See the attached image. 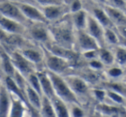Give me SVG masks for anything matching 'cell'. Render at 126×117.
Returning <instances> with one entry per match:
<instances>
[{
	"mask_svg": "<svg viewBox=\"0 0 126 117\" xmlns=\"http://www.w3.org/2000/svg\"><path fill=\"white\" fill-rule=\"evenodd\" d=\"M47 51L52 52L54 55H57L61 58H63L65 60H68L69 62H74L77 60L78 55L76 52H74L72 49H67L65 47H62L58 45H50L47 48Z\"/></svg>",
	"mask_w": 126,
	"mask_h": 117,
	"instance_id": "15",
	"label": "cell"
},
{
	"mask_svg": "<svg viewBox=\"0 0 126 117\" xmlns=\"http://www.w3.org/2000/svg\"><path fill=\"white\" fill-rule=\"evenodd\" d=\"M87 13L83 10L72 14V23L74 28L77 30L86 29V23H87Z\"/></svg>",
	"mask_w": 126,
	"mask_h": 117,
	"instance_id": "22",
	"label": "cell"
},
{
	"mask_svg": "<svg viewBox=\"0 0 126 117\" xmlns=\"http://www.w3.org/2000/svg\"><path fill=\"white\" fill-rule=\"evenodd\" d=\"M69 8L63 4H53L42 7V13L47 21H57L65 16Z\"/></svg>",
	"mask_w": 126,
	"mask_h": 117,
	"instance_id": "9",
	"label": "cell"
},
{
	"mask_svg": "<svg viewBox=\"0 0 126 117\" xmlns=\"http://www.w3.org/2000/svg\"><path fill=\"white\" fill-rule=\"evenodd\" d=\"M4 84H5L4 86H5V88L7 89V91H9V93H11L13 96L18 97L19 99H21L22 101H23L26 103L25 94L20 90V88L18 87V85L16 84V83L15 82L13 78L6 76L5 79H4Z\"/></svg>",
	"mask_w": 126,
	"mask_h": 117,
	"instance_id": "19",
	"label": "cell"
},
{
	"mask_svg": "<svg viewBox=\"0 0 126 117\" xmlns=\"http://www.w3.org/2000/svg\"><path fill=\"white\" fill-rule=\"evenodd\" d=\"M104 87L105 90H110L114 92L118 93L126 100V83L125 82H109L104 84Z\"/></svg>",
	"mask_w": 126,
	"mask_h": 117,
	"instance_id": "26",
	"label": "cell"
},
{
	"mask_svg": "<svg viewBox=\"0 0 126 117\" xmlns=\"http://www.w3.org/2000/svg\"><path fill=\"white\" fill-rule=\"evenodd\" d=\"M97 1L99 3H102V4H106L107 2V0H97Z\"/></svg>",
	"mask_w": 126,
	"mask_h": 117,
	"instance_id": "42",
	"label": "cell"
},
{
	"mask_svg": "<svg viewBox=\"0 0 126 117\" xmlns=\"http://www.w3.org/2000/svg\"><path fill=\"white\" fill-rule=\"evenodd\" d=\"M71 117H85V112L79 105L74 104L71 108Z\"/></svg>",
	"mask_w": 126,
	"mask_h": 117,
	"instance_id": "35",
	"label": "cell"
},
{
	"mask_svg": "<svg viewBox=\"0 0 126 117\" xmlns=\"http://www.w3.org/2000/svg\"><path fill=\"white\" fill-rule=\"evenodd\" d=\"M48 31L55 40L56 45L73 50L75 39L73 31L72 21L61 22L48 27Z\"/></svg>",
	"mask_w": 126,
	"mask_h": 117,
	"instance_id": "1",
	"label": "cell"
},
{
	"mask_svg": "<svg viewBox=\"0 0 126 117\" xmlns=\"http://www.w3.org/2000/svg\"><path fill=\"white\" fill-rule=\"evenodd\" d=\"M0 32H1V28H0Z\"/></svg>",
	"mask_w": 126,
	"mask_h": 117,
	"instance_id": "45",
	"label": "cell"
},
{
	"mask_svg": "<svg viewBox=\"0 0 126 117\" xmlns=\"http://www.w3.org/2000/svg\"><path fill=\"white\" fill-rule=\"evenodd\" d=\"M124 82H125V83H126V76L124 77Z\"/></svg>",
	"mask_w": 126,
	"mask_h": 117,
	"instance_id": "43",
	"label": "cell"
},
{
	"mask_svg": "<svg viewBox=\"0 0 126 117\" xmlns=\"http://www.w3.org/2000/svg\"><path fill=\"white\" fill-rule=\"evenodd\" d=\"M11 60L13 63L15 69L18 72L22 74L23 77H27L30 74L33 73V66H32V63H30L27 59H25L21 52H15L11 54Z\"/></svg>",
	"mask_w": 126,
	"mask_h": 117,
	"instance_id": "7",
	"label": "cell"
},
{
	"mask_svg": "<svg viewBox=\"0 0 126 117\" xmlns=\"http://www.w3.org/2000/svg\"><path fill=\"white\" fill-rule=\"evenodd\" d=\"M117 34H118L119 36L126 39V26L117 27Z\"/></svg>",
	"mask_w": 126,
	"mask_h": 117,
	"instance_id": "41",
	"label": "cell"
},
{
	"mask_svg": "<svg viewBox=\"0 0 126 117\" xmlns=\"http://www.w3.org/2000/svg\"><path fill=\"white\" fill-rule=\"evenodd\" d=\"M0 28L10 35H21L25 31V27L23 24L5 17L1 14H0Z\"/></svg>",
	"mask_w": 126,
	"mask_h": 117,
	"instance_id": "10",
	"label": "cell"
},
{
	"mask_svg": "<svg viewBox=\"0 0 126 117\" xmlns=\"http://www.w3.org/2000/svg\"><path fill=\"white\" fill-rule=\"evenodd\" d=\"M45 62L49 72L59 74V75L66 72L71 65L68 60L57 55H54L47 50H45Z\"/></svg>",
	"mask_w": 126,
	"mask_h": 117,
	"instance_id": "3",
	"label": "cell"
},
{
	"mask_svg": "<svg viewBox=\"0 0 126 117\" xmlns=\"http://www.w3.org/2000/svg\"><path fill=\"white\" fill-rule=\"evenodd\" d=\"M50 101L52 103L53 106H54L56 117H71V115L69 113L68 108H67L66 103L61 101L56 96L54 98H52Z\"/></svg>",
	"mask_w": 126,
	"mask_h": 117,
	"instance_id": "21",
	"label": "cell"
},
{
	"mask_svg": "<svg viewBox=\"0 0 126 117\" xmlns=\"http://www.w3.org/2000/svg\"><path fill=\"white\" fill-rule=\"evenodd\" d=\"M39 113L41 117H56L55 111L50 99L45 96H42V104Z\"/></svg>",
	"mask_w": 126,
	"mask_h": 117,
	"instance_id": "23",
	"label": "cell"
},
{
	"mask_svg": "<svg viewBox=\"0 0 126 117\" xmlns=\"http://www.w3.org/2000/svg\"><path fill=\"white\" fill-rule=\"evenodd\" d=\"M11 107V95L5 86H0V117H8Z\"/></svg>",
	"mask_w": 126,
	"mask_h": 117,
	"instance_id": "17",
	"label": "cell"
},
{
	"mask_svg": "<svg viewBox=\"0 0 126 117\" xmlns=\"http://www.w3.org/2000/svg\"><path fill=\"white\" fill-rule=\"evenodd\" d=\"M77 43L82 52L100 48L98 42L86 30H77Z\"/></svg>",
	"mask_w": 126,
	"mask_h": 117,
	"instance_id": "8",
	"label": "cell"
},
{
	"mask_svg": "<svg viewBox=\"0 0 126 117\" xmlns=\"http://www.w3.org/2000/svg\"><path fill=\"white\" fill-rule=\"evenodd\" d=\"M115 61L119 65H126V48L122 46L117 47L115 50L114 53Z\"/></svg>",
	"mask_w": 126,
	"mask_h": 117,
	"instance_id": "30",
	"label": "cell"
},
{
	"mask_svg": "<svg viewBox=\"0 0 126 117\" xmlns=\"http://www.w3.org/2000/svg\"><path fill=\"white\" fill-rule=\"evenodd\" d=\"M37 2L42 6L53 5V4H61V3L58 0H36Z\"/></svg>",
	"mask_w": 126,
	"mask_h": 117,
	"instance_id": "40",
	"label": "cell"
},
{
	"mask_svg": "<svg viewBox=\"0 0 126 117\" xmlns=\"http://www.w3.org/2000/svg\"><path fill=\"white\" fill-rule=\"evenodd\" d=\"M98 58L104 65H111L115 61L114 54L105 47H100L98 49Z\"/></svg>",
	"mask_w": 126,
	"mask_h": 117,
	"instance_id": "28",
	"label": "cell"
},
{
	"mask_svg": "<svg viewBox=\"0 0 126 117\" xmlns=\"http://www.w3.org/2000/svg\"><path fill=\"white\" fill-rule=\"evenodd\" d=\"M25 97L34 109H36L37 111L40 110L42 96H40L36 91H34L29 84H27L26 89H25Z\"/></svg>",
	"mask_w": 126,
	"mask_h": 117,
	"instance_id": "18",
	"label": "cell"
},
{
	"mask_svg": "<svg viewBox=\"0 0 126 117\" xmlns=\"http://www.w3.org/2000/svg\"><path fill=\"white\" fill-rule=\"evenodd\" d=\"M93 96L97 99V101L102 103L106 97V91H105V89H95L93 90Z\"/></svg>",
	"mask_w": 126,
	"mask_h": 117,
	"instance_id": "36",
	"label": "cell"
},
{
	"mask_svg": "<svg viewBox=\"0 0 126 117\" xmlns=\"http://www.w3.org/2000/svg\"><path fill=\"white\" fill-rule=\"evenodd\" d=\"M21 53L25 59L32 64H39L42 61L43 55L42 52L33 48H25L21 51Z\"/></svg>",
	"mask_w": 126,
	"mask_h": 117,
	"instance_id": "24",
	"label": "cell"
},
{
	"mask_svg": "<svg viewBox=\"0 0 126 117\" xmlns=\"http://www.w3.org/2000/svg\"><path fill=\"white\" fill-rule=\"evenodd\" d=\"M104 11L109 16L114 27L126 26V14L123 11L112 8L109 5H105Z\"/></svg>",
	"mask_w": 126,
	"mask_h": 117,
	"instance_id": "12",
	"label": "cell"
},
{
	"mask_svg": "<svg viewBox=\"0 0 126 117\" xmlns=\"http://www.w3.org/2000/svg\"><path fill=\"white\" fill-rule=\"evenodd\" d=\"M105 91H106V96L110 98L113 103H117V104H124L125 103L126 100L118 93L114 92V91H110V90H105Z\"/></svg>",
	"mask_w": 126,
	"mask_h": 117,
	"instance_id": "32",
	"label": "cell"
},
{
	"mask_svg": "<svg viewBox=\"0 0 126 117\" xmlns=\"http://www.w3.org/2000/svg\"><path fill=\"white\" fill-rule=\"evenodd\" d=\"M97 108L100 113L103 115H107V116L110 117H119L121 115V110L119 108L115 106H111V105L105 104V103H99Z\"/></svg>",
	"mask_w": 126,
	"mask_h": 117,
	"instance_id": "27",
	"label": "cell"
},
{
	"mask_svg": "<svg viewBox=\"0 0 126 117\" xmlns=\"http://www.w3.org/2000/svg\"><path fill=\"white\" fill-rule=\"evenodd\" d=\"M47 72L52 82L55 96L66 103H71L72 105H79L77 96L73 92L64 78H62L59 74L54 73L49 71H47Z\"/></svg>",
	"mask_w": 126,
	"mask_h": 117,
	"instance_id": "2",
	"label": "cell"
},
{
	"mask_svg": "<svg viewBox=\"0 0 126 117\" xmlns=\"http://www.w3.org/2000/svg\"><path fill=\"white\" fill-rule=\"evenodd\" d=\"M0 14L23 25L28 21L15 3L5 2V1L0 3Z\"/></svg>",
	"mask_w": 126,
	"mask_h": 117,
	"instance_id": "4",
	"label": "cell"
},
{
	"mask_svg": "<svg viewBox=\"0 0 126 117\" xmlns=\"http://www.w3.org/2000/svg\"><path fill=\"white\" fill-rule=\"evenodd\" d=\"M24 102L15 96H11V107L8 117H24Z\"/></svg>",
	"mask_w": 126,
	"mask_h": 117,
	"instance_id": "16",
	"label": "cell"
},
{
	"mask_svg": "<svg viewBox=\"0 0 126 117\" xmlns=\"http://www.w3.org/2000/svg\"><path fill=\"white\" fill-rule=\"evenodd\" d=\"M82 10V4H81L80 0H73L70 3V6H69V11H71L72 14L76 13L78 11Z\"/></svg>",
	"mask_w": 126,
	"mask_h": 117,
	"instance_id": "37",
	"label": "cell"
},
{
	"mask_svg": "<svg viewBox=\"0 0 126 117\" xmlns=\"http://www.w3.org/2000/svg\"><path fill=\"white\" fill-rule=\"evenodd\" d=\"M28 84L34 91H36L40 96H43L42 88H41L40 81H39V78L36 75V72H33L28 76Z\"/></svg>",
	"mask_w": 126,
	"mask_h": 117,
	"instance_id": "29",
	"label": "cell"
},
{
	"mask_svg": "<svg viewBox=\"0 0 126 117\" xmlns=\"http://www.w3.org/2000/svg\"><path fill=\"white\" fill-rule=\"evenodd\" d=\"M88 65H89L90 68H91L92 70H93V71L102 70V69L104 68V66H105V65H103V63H102L99 60H98V59H96V60H90L89 63H88Z\"/></svg>",
	"mask_w": 126,
	"mask_h": 117,
	"instance_id": "38",
	"label": "cell"
},
{
	"mask_svg": "<svg viewBox=\"0 0 126 117\" xmlns=\"http://www.w3.org/2000/svg\"><path fill=\"white\" fill-rule=\"evenodd\" d=\"M85 30L96 40L99 47H104L105 43V28L98 23V21L93 16H87V23H86V27Z\"/></svg>",
	"mask_w": 126,
	"mask_h": 117,
	"instance_id": "5",
	"label": "cell"
},
{
	"mask_svg": "<svg viewBox=\"0 0 126 117\" xmlns=\"http://www.w3.org/2000/svg\"><path fill=\"white\" fill-rule=\"evenodd\" d=\"M36 117H41V116H40V115H39V116H36Z\"/></svg>",
	"mask_w": 126,
	"mask_h": 117,
	"instance_id": "46",
	"label": "cell"
},
{
	"mask_svg": "<svg viewBox=\"0 0 126 117\" xmlns=\"http://www.w3.org/2000/svg\"><path fill=\"white\" fill-rule=\"evenodd\" d=\"M83 56L89 60H96V59H98V50H92V51L85 52H83Z\"/></svg>",
	"mask_w": 126,
	"mask_h": 117,
	"instance_id": "39",
	"label": "cell"
},
{
	"mask_svg": "<svg viewBox=\"0 0 126 117\" xmlns=\"http://www.w3.org/2000/svg\"><path fill=\"white\" fill-rule=\"evenodd\" d=\"M36 75L39 78L42 88V94L43 96H47L48 99H52L55 96L54 88H53L52 82L50 80V78L48 77L47 72H37Z\"/></svg>",
	"mask_w": 126,
	"mask_h": 117,
	"instance_id": "13",
	"label": "cell"
},
{
	"mask_svg": "<svg viewBox=\"0 0 126 117\" xmlns=\"http://www.w3.org/2000/svg\"><path fill=\"white\" fill-rule=\"evenodd\" d=\"M30 35L36 41L45 43L48 41L50 34H49L48 28L43 26V23H37L30 27Z\"/></svg>",
	"mask_w": 126,
	"mask_h": 117,
	"instance_id": "14",
	"label": "cell"
},
{
	"mask_svg": "<svg viewBox=\"0 0 126 117\" xmlns=\"http://www.w3.org/2000/svg\"><path fill=\"white\" fill-rule=\"evenodd\" d=\"M15 4L17 5V7L20 9L27 20H30L36 23H43V24L47 23L42 11L35 8V6L24 4V3H15Z\"/></svg>",
	"mask_w": 126,
	"mask_h": 117,
	"instance_id": "6",
	"label": "cell"
},
{
	"mask_svg": "<svg viewBox=\"0 0 126 117\" xmlns=\"http://www.w3.org/2000/svg\"><path fill=\"white\" fill-rule=\"evenodd\" d=\"M1 65H2V69L4 72L6 74L8 77L13 78L16 72V69H15L13 63L11 60V57L8 56L5 52H2L1 53Z\"/></svg>",
	"mask_w": 126,
	"mask_h": 117,
	"instance_id": "25",
	"label": "cell"
},
{
	"mask_svg": "<svg viewBox=\"0 0 126 117\" xmlns=\"http://www.w3.org/2000/svg\"><path fill=\"white\" fill-rule=\"evenodd\" d=\"M93 16L104 28H113L114 25L112 24L111 21L103 9L94 8L93 10Z\"/></svg>",
	"mask_w": 126,
	"mask_h": 117,
	"instance_id": "20",
	"label": "cell"
},
{
	"mask_svg": "<svg viewBox=\"0 0 126 117\" xmlns=\"http://www.w3.org/2000/svg\"><path fill=\"white\" fill-rule=\"evenodd\" d=\"M66 2H67V0H66ZM72 2V0H70V3ZM70 3H69V4H70Z\"/></svg>",
	"mask_w": 126,
	"mask_h": 117,
	"instance_id": "44",
	"label": "cell"
},
{
	"mask_svg": "<svg viewBox=\"0 0 126 117\" xmlns=\"http://www.w3.org/2000/svg\"><path fill=\"white\" fill-rule=\"evenodd\" d=\"M106 5L124 11L126 9V1L125 0H107Z\"/></svg>",
	"mask_w": 126,
	"mask_h": 117,
	"instance_id": "33",
	"label": "cell"
},
{
	"mask_svg": "<svg viewBox=\"0 0 126 117\" xmlns=\"http://www.w3.org/2000/svg\"><path fill=\"white\" fill-rule=\"evenodd\" d=\"M123 74H124V71H123L120 67H117V66H113L107 71V75H108L110 78H114V79L118 78Z\"/></svg>",
	"mask_w": 126,
	"mask_h": 117,
	"instance_id": "34",
	"label": "cell"
},
{
	"mask_svg": "<svg viewBox=\"0 0 126 117\" xmlns=\"http://www.w3.org/2000/svg\"><path fill=\"white\" fill-rule=\"evenodd\" d=\"M73 92L78 95H86L88 92V84L83 78L78 76H66L64 78Z\"/></svg>",
	"mask_w": 126,
	"mask_h": 117,
	"instance_id": "11",
	"label": "cell"
},
{
	"mask_svg": "<svg viewBox=\"0 0 126 117\" xmlns=\"http://www.w3.org/2000/svg\"><path fill=\"white\" fill-rule=\"evenodd\" d=\"M105 40L112 45L119 44L118 34L116 33L113 28H105Z\"/></svg>",
	"mask_w": 126,
	"mask_h": 117,
	"instance_id": "31",
	"label": "cell"
}]
</instances>
